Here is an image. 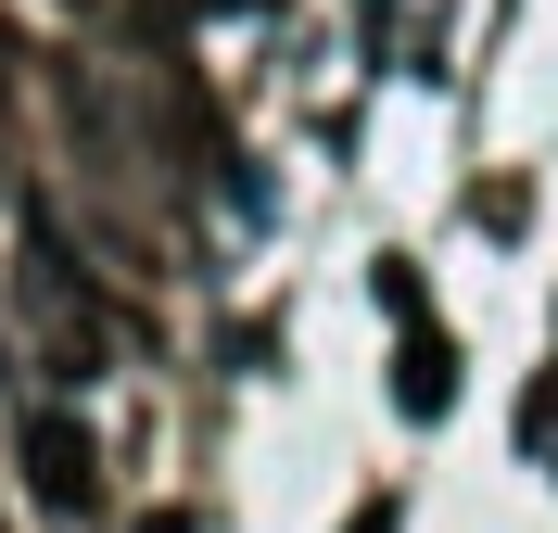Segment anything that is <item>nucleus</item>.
Here are the masks:
<instances>
[{"instance_id": "f257e3e1", "label": "nucleus", "mask_w": 558, "mask_h": 533, "mask_svg": "<svg viewBox=\"0 0 558 533\" xmlns=\"http://www.w3.org/2000/svg\"><path fill=\"white\" fill-rule=\"evenodd\" d=\"M26 483L51 508H76V521L102 508V458H89V432H76L64 407H26Z\"/></svg>"}, {"instance_id": "f03ea898", "label": "nucleus", "mask_w": 558, "mask_h": 533, "mask_svg": "<svg viewBox=\"0 0 558 533\" xmlns=\"http://www.w3.org/2000/svg\"><path fill=\"white\" fill-rule=\"evenodd\" d=\"M393 393H407V420H445V393H457V355L432 318H407V368H393Z\"/></svg>"}, {"instance_id": "7ed1b4c3", "label": "nucleus", "mask_w": 558, "mask_h": 533, "mask_svg": "<svg viewBox=\"0 0 558 533\" xmlns=\"http://www.w3.org/2000/svg\"><path fill=\"white\" fill-rule=\"evenodd\" d=\"M343 533H393V508H355V521H343Z\"/></svg>"}]
</instances>
